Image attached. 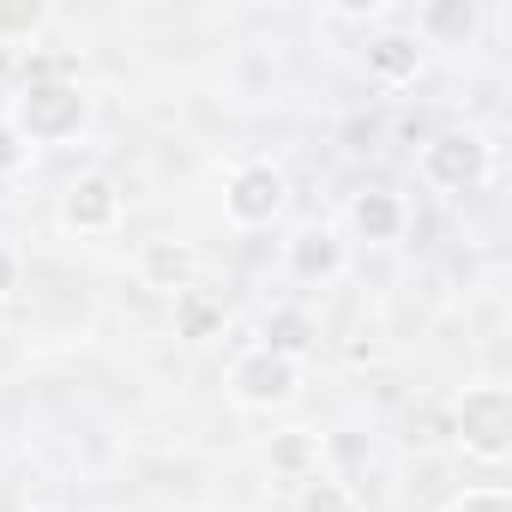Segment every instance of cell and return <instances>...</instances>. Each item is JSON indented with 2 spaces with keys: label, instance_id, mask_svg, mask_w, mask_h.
<instances>
[{
  "label": "cell",
  "instance_id": "4fadbf2b",
  "mask_svg": "<svg viewBox=\"0 0 512 512\" xmlns=\"http://www.w3.org/2000/svg\"><path fill=\"white\" fill-rule=\"evenodd\" d=\"M410 31H416L422 49L428 43H470L482 31V7H476V0H428Z\"/></svg>",
  "mask_w": 512,
  "mask_h": 512
},
{
  "label": "cell",
  "instance_id": "ac0fdd59",
  "mask_svg": "<svg viewBox=\"0 0 512 512\" xmlns=\"http://www.w3.org/2000/svg\"><path fill=\"white\" fill-rule=\"evenodd\" d=\"M446 512H512V494H506L500 482H476V488L452 494V500H446Z\"/></svg>",
  "mask_w": 512,
  "mask_h": 512
},
{
  "label": "cell",
  "instance_id": "7c38bea8",
  "mask_svg": "<svg viewBox=\"0 0 512 512\" xmlns=\"http://www.w3.org/2000/svg\"><path fill=\"white\" fill-rule=\"evenodd\" d=\"M422 67H428V49L416 43V31H380V37L368 43V73H374V85L404 91V85L422 79Z\"/></svg>",
  "mask_w": 512,
  "mask_h": 512
},
{
  "label": "cell",
  "instance_id": "d6986e66",
  "mask_svg": "<svg viewBox=\"0 0 512 512\" xmlns=\"http://www.w3.org/2000/svg\"><path fill=\"white\" fill-rule=\"evenodd\" d=\"M25 290V253L13 241H0V302H13Z\"/></svg>",
  "mask_w": 512,
  "mask_h": 512
},
{
  "label": "cell",
  "instance_id": "52a82bcc",
  "mask_svg": "<svg viewBox=\"0 0 512 512\" xmlns=\"http://www.w3.org/2000/svg\"><path fill=\"white\" fill-rule=\"evenodd\" d=\"M284 272L308 290H326L350 272V247L332 223H296L290 241H284Z\"/></svg>",
  "mask_w": 512,
  "mask_h": 512
},
{
  "label": "cell",
  "instance_id": "9a60e30c",
  "mask_svg": "<svg viewBox=\"0 0 512 512\" xmlns=\"http://www.w3.org/2000/svg\"><path fill=\"white\" fill-rule=\"evenodd\" d=\"M296 512H368V500H362V488L350 476L320 470V476H308L296 488Z\"/></svg>",
  "mask_w": 512,
  "mask_h": 512
},
{
  "label": "cell",
  "instance_id": "277c9868",
  "mask_svg": "<svg viewBox=\"0 0 512 512\" xmlns=\"http://www.w3.org/2000/svg\"><path fill=\"white\" fill-rule=\"evenodd\" d=\"M223 392L235 398V410H253V416H272V410H290L302 398V362H284L260 344H247L229 374H223Z\"/></svg>",
  "mask_w": 512,
  "mask_h": 512
},
{
  "label": "cell",
  "instance_id": "6da1fadb",
  "mask_svg": "<svg viewBox=\"0 0 512 512\" xmlns=\"http://www.w3.org/2000/svg\"><path fill=\"white\" fill-rule=\"evenodd\" d=\"M7 121L25 133V145H31V151H37V145H67V139H79V133H85V121H91V97H85V91H79V79H67V73L19 79Z\"/></svg>",
  "mask_w": 512,
  "mask_h": 512
},
{
  "label": "cell",
  "instance_id": "7a4b0ae2",
  "mask_svg": "<svg viewBox=\"0 0 512 512\" xmlns=\"http://www.w3.org/2000/svg\"><path fill=\"white\" fill-rule=\"evenodd\" d=\"M452 446L470 464L500 470L512 458V386H500V380L464 386L458 404H452Z\"/></svg>",
  "mask_w": 512,
  "mask_h": 512
},
{
  "label": "cell",
  "instance_id": "8992f818",
  "mask_svg": "<svg viewBox=\"0 0 512 512\" xmlns=\"http://www.w3.org/2000/svg\"><path fill=\"white\" fill-rule=\"evenodd\" d=\"M127 217V199H121V181L109 169H79L67 175L61 199H55V223L73 235V241H103L115 235Z\"/></svg>",
  "mask_w": 512,
  "mask_h": 512
},
{
  "label": "cell",
  "instance_id": "e0dca14e",
  "mask_svg": "<svg viewBox=\"0 0 512 512\" xmlns=\"http://www.w3.org/2000/svg\"><path fill=\"white\" fill-rule=\"evenodd\" d=\"M31 157H37V151L25 145V133H19L7 115H0V181H19V175L31 169Z\"/></svg>",
  "mask_w": 512,
  "mask_h": 512
},
{
  "label": "cell",
  "instance_id": "30bf717a",
  "mask_svg": "<svg viewBox=\"0 0 512 512\" xmlns=\"http://www.w3.org/2000/svg\"><path fill=\"white\" fill-rule=\"evenodd\" d=\"M260 350H272L284 362H308L320 350V320L302 302H272L260 314Z\"/></svg>",
  "mask_w": 512,
  "mask_h": 512
},
{
  "label": "cell",
  "instance_id": "8fae6325",
  "mask_svg": "<svg viewBox=\"0 0 512 512\" xmlns=\"http://www.w3.org/2000/svg\"><path fill=\"white\" fill-rule=\"evenodd\" d=\"M266 470L278 476V482H308V476H320L326 470V434H314V428H278L272 440H266Z\"/></svg>",
  "mask_w": 512,
  "mask_h": 512
},
{
  "label": "cell",
  "instance_id": "5b68a950",
  "mask_svg": "<svg viewBox=\"0 0 512 512\" xmlns=\"http://www.w3.org/2000/svg\"><path fill=\"white\" fill-rule=\"evenodd\" d=\"M290 211V175L272 157H247L223 181V217L229 229H272Z\"/></svg>",
  "mask_w": 512,
  "mask_h": 512
},
{
  "label": "cell",
  "instance_id": "ffe728a7",
  "mask_svg": "<svg viewBox=\"0 0 512 512\" xmlns=\"http://www.w3.org/2000/svg\"><path fill=\"white\" fill-rule=\"evenodd\" d=\"M31 512H61V506H31Z\"/></svg>",
  "mask_w": 512,
  "mask_h": 512
},
{
  "label": "cell",
  "instance_id": "ba28073f",
  "mask_svg": "<svg viewBox=\"0 0 512 512\" xmlns=\"http://www.w3.org/2000/svg\"><path fill=\"white\" fill-rule=\"evenodd\" d=\"M133 284H139L145 296L175 302L181 290L199 284V247L181 241V235H151V241H139V253H133Z\"/></svg>",
  "mask_w": 512,
  "mask_h": 512
},
{
  "label": "cell",
  "instance_id": "5bb4252c",
  "mask_svg": "<svg viewBox=\"0 0 512 512\" xmlns=\"http://www.w3.org/2000/svg\"><path fill=\"white\" fill-rule=\"evenodd\" d=\"M169 320H175V338H181V344H211V338H223V326H229L223 302H217L211 290H199V284L169 302Z\"/></svg>",
  "mask_w": 512,
  "mask_h": 512
},
{
  "label": "cell",
  "instance_id": "3957f363",
  "mask_svg": "<svg viewBox=\"0 0 512 512\" xmlns=\"http://www.w3.org/2000/svg\"><path fill=\"white\" fill-rule=\"evenodd\" d=\"M416 169L440 193H476L494 175V145H488L482 127H440L434 139H422Z\"/></svg>",
  "mask_w": 512,
  "mask_h": 512
},
{
  "label": "cell",
  "instance_id": "9c48e42d",
  "mask_svg": "<svg viewBox=\"0 0 512 512\" xmlns=\"http://www.w3.org/2000/svg\"><path fill=\"white\" fill-rule=\"evenodd\" d=\"M344 217H350V235L368 241V247H392V241L410 229V205H404L392 187H362V193H350Z\"/></svg>",
  "mask_w": 512,
  "mask_h": 512
},
{
  "label": "cell",
  "instance_id": "2e32d148",
  "mask_svg": "<svg viewBox=\"0 0 512 512\" xmlns=\"http://www.w3.org/2000/svg\"><path fill=\"white\" fill-rule=\"evenodd\" d=\"M49 25H55V7H49V0H0V49L37 43Z\"/></svg>",
  "mask_w": 512,
  "mask_h": 512
}]
</instances>
